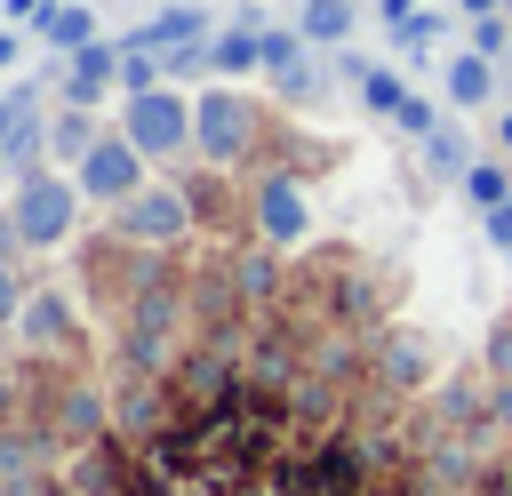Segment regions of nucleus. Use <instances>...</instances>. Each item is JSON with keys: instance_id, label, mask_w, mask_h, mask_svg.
<instances>
[{"instance_id": "1", "label": "nucleus", "mask_w": 512, "mask_h": 496, "mask_svg": "<svg viewBox=\"0 0 512 496\" xmlns=\"http://www.w3.org/2000/svg\"><path fill=\"white\" fill-rule=\"evenodd\" d=\"M256 96H240V88H200L192 96V152L208 160V168H232V160H248L256 152Z\"/></svg>"}, {"instance_id": "2", "label": "nucleus", "mask_w": 512, "mask_h": 496, "mask_svg": "<svg viewBox=\"0 0 512 496\" xmlns=\"http://www.w3.org/2000/svg\"><path fill=\"white\" fill-rule=\"evenodd\" d=\"M80 176H48V168H32V176H16V200H8V216H16V232H24V248H64V232L80 224Z\"/></svg>"}, {"instance_id": "3", "label": "nucleus", "mask_w": 512, "mask_h": 496, "mask_svg": "<svg viewBox=\"0 0 512 496\" xmlns=\"http://www.w3.org/2000/svg\"><path fill=\"white\" fill-rule=\"evenodd\" d=\"M120 136L144 160H168V152L192 144V104L176 88H136V96H120Z\"/></svg>"}, {"instance_id": "4", "label": "nucleus", "mask_w": 512, "mask_h": 496, "mask_svg": "<svg viewBox=\"0 0 512 496\" xmlns=\"http://www.w3.org/2000/svg\"><path fill=\"white\" fill-rule=\"evenodd\" d=\"M112 232H120V240H136V248H168V240H184V232H192V192H176V184H144V192H128V200H120Z\"/></svg>"}, {"instance_id": "5", "label": "nucleus", "mask_w": 512, "mask_h": 496, "mask_svg": "<svg viewBox=\"0 0 512 496\" xmlns=\"http://www.w3.org/2000/svg\"><path fill=\"white\" fill-rule=\"evenodd\" d=\"M80 192L120 208L128 192H144V152H136L128 136H96V144H88V160H80Z\"/></svg>"}, {"instance_id": "6", "label": "nucleus", "mask_w": 512, "mask_h": 496, "mask_svg": "<svg viewBox=\"0 0 512 496\" xmlns=\"http://www.w3.org/2000/svg\"><path fill=\"white\" fill-rule=\"evenodd\" d=\"M256 232L272 240V248H296L304 232H312V200H304V184L296 176H256Z\"/></svg>"}, {"instance_id": "7", "label": "nucleus", "mask_w": 512, "mask_h": 496, "mask_svg": "<svg viewBox=\"0 0 512 496\" xmlns=\"http://www.w3.org/2000/svg\"><path fill=\"white\" fill-rule=\"evenodd\" d=\"M216 32H208V8L200 0H168L160 16H144L120 48H152V56H168V48H208Z\"/></svg>"}, {"instance_id": "8", "label": "nucleus", "mask_w": 512, "mask_h": 496, "mask_svg": "<svg viewBox=\"0 0 512 496\" xmlns=\"http://www.w3.org/2000/svg\"><path fill=\"white\" fill-rule=\"evenodd\" d=\"M56 88H64V104H104V88H120V40L72 48L64 72H56Z\"/></svg>"}, {"instance_id": "9", "label": "nucleus", "mask_w": 512, "mask_h": 496, "mask_svg": "<svg viewBox=\"0 0 512 496\" xmlns=\"http://www.w3.org/2000/svg\"><path fill=\"white\" fill-rule=\"evenodd\" d=\"M440 88H448V104H456V112H480V104L496 96V56H480V48H464V56H448V72H440Z\"/></svg>"}, {"instance_id": "10", "label": "nucleus", "mask_w": 512, "mask_h": 496, "mask_svg": "<svg viewBox=\"0 0 512 496\" xmlns=\"http://www.w3.org/2000/svg\"><path fill=\"white\" fill-rule=\"evenodd\" d=\"M16 336H24V344H40V352H48V344H64V336H72V304H64V288H32V296H24V312H16Z\"/></svg>"}, {"instance_id": "11", "label": "nucleus", "mask_w": 512, "mask_h": 496, "mask_svg": "<svg viewBox=\"0 0 512 496\" xmlns=\"http://www.w3.org/2000/svg\"><path fill=\"white\" fill-rule=\"evenodd\" d=\"M208 72H224V80H240V72H264V40H256V24H232V32H216V40H208Z\"/></svg>"}, {"instance_id": "12", "label": "nucleus", "mask_w": 512, "mask_h": 496, "mask_svg": "<svg viewBox=\"0 0 512 496\" xmlns=\"http://www.w3.org/2000/svg\"><path fill=\"white\" fill-rule=\"evenodd\" d=\"M40 40H48L56 56H72V48L96 40V16H88L80 0H56V8H40Z\"/></svg>"}, {"instance_id": "13", "label": "nucleus", "mask_w": 512, "mask_h": 496, "mask_svg": "<svg viewBox=\"0 0 512 496\" xmlns=\"http://www.w3.org/2000/svg\"><path fill=\"white\" fill-rule=\"evenodd\" d=\"M88 144H96V120H88V104H64V112H48V160H88Z\"/></svg>"}, {"instance_id": "14", "label": "nucleus", "mask_w": 512, "mask_h": 496, "mask_svg": "<svg viewBox=\"0 0 512 496\" xmlns=\"http://www.w3.org/2000/svg\"><path fill=\"white\" fill-rule=\"evenodd\" d=\"M296 32H304L312 48L352 40V0H304V8H296Z\"/></svg>"}, {"instance_id": "15", "label": "nucleus", "mask_w": 512, "mask_h": 496, "mask_svg": "<svg viewBox=\"0 0 512 496\" xmlns=\"http://www.w3.org/2000/svg\"><path fill=\"white\" fill-rule=\"evenodd\" d=\"M424 160H432V176L464 184V168H472L480 152H472V136H464V128H432V136H424Z\"/></svg>"}, {"instance_id": "16", "label": "nucleus", "mask_w": 512, "mask_h": 496, "mask_svg": "<svg viewBox=\"0 0 512 496\" xmlns=\"http://www.w3.org/2000/svg\"><path fill=\"white\" fill-rule=\"evenodd\" d=\"M384 376H392V384H424V376H432V344H424V336H392V344H384Z\"/></svg>"}, {"instance_id": "17", "label": "nucleus", "mask_w": 512, "mask_h": 496, "mask_svg": "<svg viewBox=\"0 0 512 496\" xmlns=\"http://www.w3.org/2000/svg\"><path fill=\"white\" fill-rule=\"evenodd\" d=\"M464 200L488 216L496 200H512V168H504V160H472V168H464Z\"/></svg>"}, {"instance_id": "18", "label": "nucleus", "mask_w": 512, "mask_h": 496, "mask_svg": "<svg viewBox=\"0 0 512 496\" xmlns=\"http://www.w3.org/2000/svg\"><path fill=\"white\" fill-rule=\"evenodd\" d=\"M440 32H448V16H440V8H416V16H400V24H392V48L424 56V48H440Z\"/></svg>"}, {"instance_id": "19", "label": "nucleus", "mask_w": 512, "mask_h": 496, "mask_svg": "<svg viewBox=\"0 0 512 496\" xmlns=\"http://www.w3.org/2000/svg\"><path fill=\"white\" fill-rule=\"evenodd\" d=\"M256 40H264V72H288V64H304V48H312L296 24H272V32H256Z\"/></svg>"}, {"instance_id": "20", "label": "nucleus", "mask_w": 512, "mask_h": 496, "mask_svg": "<svg viewBox=\"0 0 512 496\" xmlns=\"http://www.w3.org/2000/svg\"><path fill=\"white\" fill-rule=\"evenodd\" d=\"M400 96H408V80H400V72H384V64H368V80H360V104L392 120V112H400Z\"/></svg>"}, {"instance_id": "21", "label": "nucleus", "mask_w": 512, "mask_h": 496, "mask_svg": "<svg viewBox=\"0 0 512 496\" xmlns=\"http://www.w3.org/2000/svg\"><path fill=\"white\" fill-rule=\"evenodd\" d=\"M160 72H168V64H160L152 48H120V96H136V88H160Z\"/></svg>"}, {"instance_id": "22", "label": "nucleus", "mask_w": 512, "mask_h": 496, "mask_svg": "<svg viewBox=\"0 0 512 496\" xmlns=\"http://www.w3.org/2000/svg\"><path fill=\"white\" fill-rule=\"evenodd\" d=\"M472 48L504 64V56H512V16H504V8H496V16H472Z\"/></svg>"}, {"instance_id": "23", "label": "nucleus", "mask_w": 512, "mask_h": 496, "mask_svg": "<svg viewBox=\"0 0 512 496\" xmlns=\"http://www.w3.org/2000/svg\"><path fill=\"white\" fill-rule=\"evenodd\" d=\"M272 80H280V96H288V104H312V96L328 88V72H320L312 56H304V64H288V72H272Z\"/></svg>"}, {"instance_id": "24", "label": "nucleus", "mask_w": 512, "mask_h": 496, "mask_svg": "<svg viewBox=\"0 0 512 496\" xmlns=\"http://www.w3.org/2000/svg\"><path fill=\"white\" fill-rule=\"evenodd\" d=\"M392 120H400L408 136H432V128H440V112H432V96H416V88L400 96V112H392Z\"/></svg>"}, {"instance_id": "25", "label": "nucleus", "mask_w": 512, "mask_h": 496, "mask_svg": "<svg viewBox=\"0 0 512 496\" xmlns=\"http://www.w3.org/2000/svg\"><path fill=\"white\" fill-rule=\"evenodd\" d=\"M56 424H64V432H96V400H88V392H72V400L56 408Z\"/></svg>"}, {"instance_id": "26", "label": "nucleus", "mask_w": 512, "mask_h": 496, "mask_svg": "<svg viewBox=\"0 0 512 496\" xmlns=\"http://www.w3.org/2000/svg\"><path fill=\"white\" fill-rule=\"evenodd\" d=\"M488 248H496V256H512V200H496V208H488Z\"/></svg>"}, {"instance_id": "27", "label": "nucleus", "mask_w": 512, "mask_h": 496, "mask_svg": "<svg viewBox=\"0 0 512 496\" xmlns=\"http://www.w3.org/2000/svg\"><path fill=\"white\" fill-rule=\"evenodd\" d=\"M24 296H32V288H24V280H16V272H8V264H0V328H8V320H16V312H24Z\"/></svg>"}, {"instance_id": "28", "label": "nucleus", "mask_w": 512, "mask_h": 496, "mask_svg": "<svg viewBox=\"0 0 512 496\" xmlns=\"http://www.w3.org/2000/svg\"><path fill=\"white\" fill-rule=\"evenodd\" d=\"M488 368H496V376H512V328H496V336H488Z\"/></svg>"}, {"instance_id": "29", "label": "nucleus", "mask_w": 512, "mask_h": 496, "mask_svg": "<svg viewBox=\"0 0 512 496\" xmlns=\"http://www.w3.org/2000/svg\"><path fill=\"white\" fill-rule=\"evenodd\" d=\"M16 248H24V232H16V216H8V208H0V264H8V256H16Z\"/></svg>"}, {"instance_id": "30", "label": "nucleus", "mask_w": 512, "mask_h": 496, "mask_svg": "<svg viewBox=\"0 0 512 496\" xmlns=\"http://www.w3.org/2000/svg\"><path fill=\"white\" fill-rule=\"evenodd\" d=\"M16 56H24V40H16V32H8V24H0V72H8V64H16Z\"/></svg>"}, {"instance_id": "31", "label": "nucleus", "mask_w": 512, "mask_h": 496, "mask_svg": "<svg viewBox=\"0 0 512 496\" xmlns=\"http://www.w3.org/2000/svg\"><path fill=\"white\" fill-rule=\"evenodd\" d=\"M40 8H56V0H0V16H40Z\"/></svg>"}, {"instance_id": "32", "label": "nucleus", "mask_w": 512, "mask_h": 496, "mask_svg": "<svg viewBox=\"0 0 512 496\" xmlns=\"http://www.w3.org/2000/svg\"><path fill=\"white\" fill-rule=\"evenodd\" d=\"M400 16H416V0H384V24H400Z\"/></svg>"}, {"instance_id": "33", "label": "nucleus", "mask_w": 512, "mask_h": 496, "mask_svg": "<svg viewBox=\"0 0 512 496\" xmlns=\"http://www.w3.org/2000/svg\"><path fill=\"white\" fill-rule=\"evenodd\" d=\"M456 8H464V16H496L504 0H456Z\"/></svg>"}, {"instance_id": "34", "label": "nucleus", "mask_w": 512, "mask_h": 496, "mask_svg": "<svg viewBox=\"0 0 512 496\" xmlns=\"http://www.w3.org/2000/svg\"><path fill=\"white\" fill-rule=\"evenodd\" d=\"M496 144H504V152H512V112H496Z\"/></svg>"}, {"instance_id": "35", "label": "nucleus", "mask_w": 512, "mask_h": 496, "mask_svg": "<svg viewBox=\"0 0 512 496\" xmlns=\"http://www.w3.org/2000/svg\"><path fill=\"white\" fill-rule=\"evenodd\" d=\"M504 16H512V0H504Z\"/></svg>"}]
</instances>
